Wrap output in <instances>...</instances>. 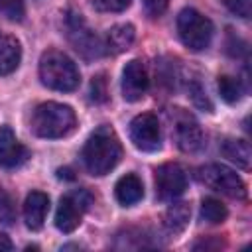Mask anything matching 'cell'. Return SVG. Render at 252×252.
<instances>
[{
    "label": "cell",
    "mask_w": 252,
    "mask_h": 252,
    "mask_svg": "<svg viewBox=\"0 0 252 252\" xmlns=\"http://www.w3.org/2000/svg\"><path fill=\"white\" fill-rule=\"evenodd\" d=\"M122 146L110 126L96 128L83 146V163L91 175H106L120 161Z\"/></svg>",
    "instance_id": "obj_1"
},
{
    "label": "cell",
    "mask_w": 252,
    "mask_h": 252,
    "mask_svg": "<svg viewBox=\"0 0 252 252\" xmlns=\"http://www.w3.org/2000/svg\"><path fill=\"white\" fill-rule=\"evenodd\" d=\"M77 116L71 106L61 102H41L32 112V132L39 138H63L75 130Z\"/></svg>",
    "instance_id": "obj_2"
},
{
    "label": "cell",
    "mask_w": 252,
    "mask_h": 252,
    "mask_svg": "<svg viewBox=\"0 0 252 252\" xmlns=\"http://www.w3.org/2000/svg\"><path fill=\"white\" fill-rule=\"evenodd\" d=\"M39 79L47 89L69 93L75 91L81 83V75L71 57L63 51L49 49L39 59Z\"/></svg>",
    "instance_id": "obj_3"
},
{
    "label": "cell",
    "mask_w": 252,
    "mask_h": 252,
    "mask_svg": "<svg viewBox=\"0 0 252 252\" xmlns=\"http://www.w3.org/2000/svg\"><path fill=\"white\" fill-rule=\"evenodd\" d=\"M213 22L197 12L195 8H185L177 16V33L185 47L191 51H203L213 39Z\"/></svg>",
    "instance_id": "obj_4"
},
{
    "label": "cell",
    "mask_w": 252,
    "mask_h": 252,
    "mask_svg": "<svg viewBox=\"0 0 252 252\" xmlns=\"http://www.w3.org/2000/svg\"><path fill=\"white\" fill-rule=\"evenodd\" d=\"M65 33L73 49L87 61L98 59L104 55V43L100 37L87 26L83 16L75 10H69L65 16Z\"/></svg>",
    "instance_id": "obj_5"
},
{
    "label": "cell",
    "mask_w": 252,
    "mask_h": 252,
    "mask_svg": "<svg viewBox=\"0 0 252 252\" xmlns=\"http://www.w3.org/2000/svg\"><path fill=\"white\" fill-rule=\"evenodd\" d=\"M171 120V136L177 144V148L185 154H197L205 146V136L199 126V122L183 108H171L169 110Z\"/></svg>",
    "instance_id": "obj_6"
},
{
    "label": "cell",
    "mask_w": 252,
    "mask_h": 252,
    "mask_svg": "<svg viewBox=\"0 0 252 252\" xmlns=\"http://www.w3.org/2000/svg\"><path fill=\"white\" fill-rule=\"evenodd\" d=\"M197 177L201 183L211 187L213 191H219L222 195H228L232 199H244L246 197V185L244 181L236 175L226 165L220 163H207L197 169Z\"/></svg>",
    "instance_id": "obj_7"
},
{
    "label": "cell",
    "mask_w": 252,
    "mask_h": 252,
    "mask_svg": "<svg viewBox=\"0 0 252 252\" xmlns=\"http://www.w3.org/2000/svg\"><path fill=\"white\" fill-rule=\"evenodd\" d=\"M91 205V195L87 189H75L61 197L55 211V226L61 232H73L81 224L83 213Z\"/></svg>",
    "instance_id": "obj_8"
},
{
    "label": "cell",
    "mask_w": 252,
    "mask_h": 252,
    "mask_svg": "<svg viewBox=\"0 0 252 252\" xmlns=\"http://www.w3.org/2000/svg\"><path fill=\"white\" fill-rule=\"evenodd\" d=\"M130 140L142 152H158L161 148V130L154 114H138L130 122Z\"/></svg>",
    "instance_id": "obj_9"
},
{
    "label": "cell",
    "mask_w": 252,
    "mask_h": 252,
    "mask_svg": "<svg viewBox=\"0 0 252 252\" xmlns=\"http://www.w3.org/2000/svg\"><path fill=\"white\" fill-rule=\"evenodd\" d=\"M156 195L163 201H173L183 195L187 187V173L179 163H163L154 175Z\"/></svg>",
    "instance_id": "obj_10"
},
{
    "label": "cell",
    "mask_w": 252,
    "mask_h": 252,
    "mask_svg": "<svg viewBox=\"0 0 252 252\" xmlns=\"http://www.w3.org/2000/svg\"><path fill=\"white\" fill-rule=\"evenodd\" d=\"M148 85L150 81H148V73L142 61L132 59L130 63H126L122 71V96L128 102H136L146 94Z\"/></svg>",
    "instance_id": "obj_11"
},
{
    "label": "cell",
    "mask_w": 252,
    "mask_h": 252,
    "mask_svg": "<svg viewBox=\"0 0 252 252\" xmlns=\"http://www.w3.org/2000/svg\"><path fill=\"white\" fill-rule=\"evenodd\" d=\"M28 150L16 140V134L8 126H0V165L2 167H18L26 161Z\"/></svg>",
    "instance_id": "obj_12"
},
{
    "label": "cell",
    "mask_w": 252,
    "mask_h": 252,
    "mask_svg": "<svg viewBox=\"0 0 252 252\" xmlns=\"http://www.w3.org/2000/svg\"><path fill=\"white\" fill-rule=\"evenodd\" d=\"M49 211V197L41 191H32L24 203V220L30 230H39Z\"/></svg>",
    "instance_id": "obj_13"
},
{
    "label": "cell",
    "mask_w": 252,
    "mask_h": 252,
    "mask_svg": "<svg viewBox=\"0 0 252 252\" xmlns=\"http://www.w3.org/2000/svg\"><path fill=\"white\" fill-rule=\"evenodd\" d=\"M114 195H116V201L124 207H132L136 205L138 201H142L144 197V185H142V179L134 173H126L122 175L118 181H116V187H114Z\"/></svg>",
    "instance_id": "obj_14"
},
{
    "label": "cell",
    "mask_w": 252,
    "mask_h": 252,
    "mask_svg": "<svg viewBox=\"0 0 252 252\" xmlns=\"http://www.w3.org/2000/svg\"><path fill=\"white\" fill-rule=\"evenodd\" d=\"M22 59L20 41L12 35H0V75H10L16 71Z\"/></svg>",
    "instance_id": "obj_15"
},
{
    "label": "cell",
    "mask_w": 252,
    "mask_h": 252,
    "mask_svg": "<svg viewBox=\"0 0 252 252\" xmlns=\"http://www.w3.org/2000/svg\"><path fill=\"white\" fill-rule=\"evenodd\" d=\"M220 154H222L224 158H228L232 163H236L238 167H242V169H248V167H250L252 152H250L248 142H244V140H234V138L222 140V144H220Z\"/></svg>",
    "instance_id": "obj_16"
},
{
    "label": "cell",
    "mask_w": 252,
    "mask_h": 252,
    "mask_svg": "<svg viewBox=\"0 0 252 252\" xmlns=\"http://www.w3.org/2000/svg\"><path fill=\"white\" fill-rule=\"evenodd\" d=\"M134 37H136V30L132 24H116L114 28L108 30L106 47L112 53H122L132 45Z\"/></svg>",
    "instance_id": "obj_17"
},
{
    "label": "cell",
    "mask_w": 252,
    "mask_h": 252,
    "mask_svg": "<svg viewBox=\"0 0 252 252\" xmlns=\"http://www.w3.org/2000/svg\"><path fill=\"white\" fill-rule=\"evenodd\" d=\"M189 217H191L189 205L187 203H175V205H171L165 211V215H163V226H165V230L169 234H179L187 226Z\"/></svg>",
    "instance_id": "obj_18"
},
{
    "label": "cell",
    "mask_w": 252,
    "mask_h": 252,
    "mask_svg": "<svg viewBox=\"0 0 252 252\" xmlns=\"http://www.w3.org/2000/svg\"><path fill=\"white\" fill-rule=\"evenodd\" d=\"M217 87H219L220 98H222L224 102H228V104L238 102V100L242 98V94H244V89H242L240 79H236V77H232V75H220Z\"/></svg>",
    "instance_id": "obj_19"
},
{
    "label": "cell",
    "mask_w": 252,
    "mask_h": 252,
    "mask_svg": "<svg viewBox=\"0 0 252 252\" xmlns=\"http://www.w3.org/2000/svg\"><path fill=\"white\" fill-rule=\"evenodd\" d=\"M226 215H228V211L219 199H213V197L203 199V203H201V220L211 222V224H219L226 219Z\"/></svg>",
    "instance_id": "obj_20"
},
{
    "label": "cell",
    "mask_w": 252,
    "mask_h": 252,
    "mask_svg": "<svg viewBox=\"0 0 252 252\" xmlns=\"http://www.w3.org/2000/svg\"><path fill=\"white\" fill-rule=\"evenodd\" d=\"M187 93H189L191 102H193L199 110H203V112H213V102H211V98L207 96V91H205V87H203L199 81H189V83H187Z\"/></svg>",
    "instance_id": "obj_21"
},
{
    "label": "cell",
    "mask_w": 252,
    "mask_h": 252,
    "mask_svg": "<svg viewBox=\"0 0 252 252\" xmlns=\"http://www.w3.org/2000/svg\"><path fill=\"white\" fill-rule=\"evenodd\" d=\"M26 14L24 0H0V16L10 22H22Z\"/></svg>",
    "instance_id": "obj_22"
},
{
    "label": "cell",
    "mask_w": 252,
    "mask_h": 252,
    "mask_svg": "<svg viewBox=\"0 0 252 252\" xmlns=\"http://www.w3.org/2000/svg\"><path fill=\"white\" fill-rule=\"evenodd\" d=\"M89 98L94 104H102V102L108 100V87H106V77L104 75L93 77L91 87H89Z\"/></svg>",
    "instance_id": "obj_23"
},
{
    "label": "cell",
    "mask_w": 252,
    "mask_h": 252,
    "mask_svg": "<svg viewBox=\"0 0 252 252\" xmlns=\"http://www.w3.org/2000/svg\"><path fill=\"white\" fill-rule=\"evenodd\" d=\"M14 219H16L14 203H12L10 195L0 189V224H12Z\"/></svg>",
    "instance_id": "obj_24"
},
{
    "label": "cell",
    "mask_w": 252,
    "mask_h": 252,
    "mask_svg": "<svg viewBox=\"0 0 252 252\" xmlns=\"http://www.w3.org/2000/svg\"><path fill=\"white\" fill-rule=\"evenodd\" d=\"M132 0H93V6L100 12H122L130 6Z\"/></svg>",
    "instance_id": "obj_25"
},
{
    "label": "cell",
    "mask_w": 252,
    "mask_h": 252,
    "mask_svg": "<svg viewBox=\"0 0 252 252\" xmlns=\"http://www.w3.org/2000/svg\"><path fill=\"white\" fill-rule=\"evenodd\" d=\"M224 6L232 14L240 16V18H248L250 16V0H224Z\"/></svg>",
    "instance_id": "obj_26"
},
{
    "label": "cell",
    "mask_w": 252,
    "mask_h": 252,
    "mask_svg": "<svg viewBox=\"0 0 252 252\" xmlns=\"http://www.w3.org/2000/svg\"><path fill=\"white\" fill-rule=\"evenodd\" d=\"M169 0H144V6H146V12L150 16H159L165 8H167Z\"/></svg>",
    "instance_id": "obj_27"
},
{
    "label": "cell",
    "mask_w": 252,
    "mask_h": 252,
    "mask_svg": "<svg viewBox=\"0 0 252 252\" xmlns=\"http://www.w3.org/2000/svg\"><path fill=\"white\" fill-rule=\"evenodd\" d=\"M220 246H224L219 238H215V240H201V242H197L193 248L195 250H211V248H220Z\"/></svg>",
    "instance_id": "obj_28"
},
{
    "label": "cell",
    "mask_w": 252,
    "mask_h": 252,
    "mask_svg": "<svg viewBox=\"0 0 252 252\" xmlns=\"http://www.w3.org/2000/svg\"><path fill=\"white\" fill-rule=\"evenodd\" d=\"M57 177L59 179H75V173L71 167H59L57 169Z\"/></svg>",
    "instance_id": "obj_29"
},
{
    "label": "cell",
    "mask_w": 252,
    "mask_h": 252,
    "mask_svg": "<svg viewBox=\"0 0 252 252\" xmlns=\"http://www.w3.org/2000/svg\"><path fill=\"white\" fill-rule=\"evenodd\" d=\"M12 248H14L12 240H10L4 232H0V252H2V250H12Z\"/></svg>",
    "instance_id": "obj_30"
}]
</instances>
